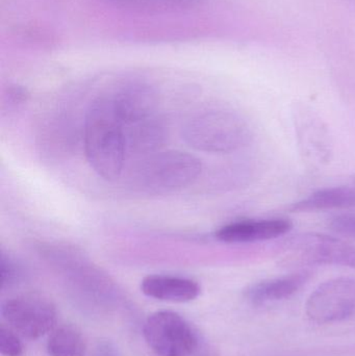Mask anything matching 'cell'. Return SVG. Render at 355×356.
I'll use <instances>...</instances> for the list:
<instances>
[{"instance_id": "cell-1", "label": "cell", "mask_w": 355, "mask_h": 356, "mask_svg": "<svg viewBox=\"0 0 355 356\" xmlns=\"http://www.w3.org/2000/svg\"><path fill=\"white\" fill-rule=\"evenodd\" d=\"M85 156L91 168L114 181L122 175L127 159L124 125L108 95L97 98L88 110L83 125Z\"/></svg>"}, {"instance_id": "cell-2", "label": "cell", "mask_w": 355, "mask_h": 356, "mask_svg": "<svg viewBox=\"0 0 355 356\" xmlns=\"http://www.w3.org/2000/svg\"><path fill=\"white\" fill-rule=\"evenodd\" d=\"M183 139L199 152L231 154L249 145L252 131L247 121L235 111L206 108L185 121Z\"/></svg>"}, {"instance_id": "cell-3", "label": "cell", "mask_w": 355, "mask_h": 356, "mask_svg": "<svg viewBox=\"0 0 355 356\" xmlns=\"http://www.w3.org/2000/svg\"><path fill=\"white\" fill-rule=\"evenodd\" d=\"M201 171V161L193 154L179 150L158 152L138 165L133 186L146 194H168L193 184Z\"/></svg>"}, {"instance_id": "cell-4", "label": "cell", "mask_w": 355, "mask_h": 356, "mask_svg": "<svg viewBox=\"0 0 355 356\" xmlns=\"http://www.w3.org/2000/svg\"><path fill=\"white\" fill-rule=\"evenodd\" d=\"M144 339L158 356H190L198 346V339L189 322L172 311L151 314L143 327Z\"/></svg>"}, {"instance_id": "cell-5", "label": "cell", "mask_w": 355, "mask_h": 356, "mask_svg": "<svg viewBox=\"0 0 355 356\" xmlns=\"http://www.w3.org/2000/svg\"><path fill=\"white\" fill-rule=\"evenodd\" d=\"M4 321L19 336L38 340L56 328L58 312L47 297L23 294L8 299L1 307Z\"/></svg>"}, {"instance_id": "cell-6", "label": "cell", "mask_w": 355, "mask_h": 356, "mask_svg": "<svg viewBox=\"0 0 355 356\" xmlns=\"http://www.w3.org/2000/svg\"><path fill=\"white\" fill-rule=\"evenodd\" d=\"M283 249L289 259L313 265H336L355 269V245L327 234L308 232L287 238Z\"/></svg>"}, {"instance_id": "cell-7", "label": "cell", "mask_w": 355, "mask_h": 356, "mask_svg": "<svg viewBox=\"0 0 355 356\" xmlns=\"http://www.w3.org/2000/svg\"><path fill=\"white\" fill-rule=\"evenodd\" d=\"M306 315L319 324L335 323L355 312V280L347 277L327 280L308 297Z\"/></svg>"}, {"instance_id": "cell-8", "label": "cell", "mask_w": 355, "mask_h": 356, "mask_svg": "<svg viewBox=\"0 0 355 356\" xmlns=\"http://www.w3.org/2000/svg\"><path fill=\"white\" fill-rule=\"evenodd\" d=\"M298 147L313 167L329 164L333 154V138L321 117L311 108L296 106L292 111Z\"/></svg>"}, {"instance_id": "cell-9", "label": "cell", "mask_w": 355, "mask_h": 356, "mask_svg": "<svg viewBox=\"0 0 355 356\" xmlns=\"http://www.w3.org/2000/svg\"><path fill=\"white\" fill-rule=\"evenodd\" d=\"M292 228L293 223L285 218L241 220L219 228L214 238L225 244H247L279 238L291 232Z\"/></svg>"}, {"instance_id": "cell-10", "label": "cell", "mask_w": 355, "mask_h": 356, "mask_svg": "<svg viewBox=\"0 0 355 356\" xmlns=\"http://www.w3.org/2000/svg\"><path fill=\"white\" fill-rule=\"evenodd\" d=\"M110 96L124 129L158 115V96L146 83H127Z\"/></svg>"}, {"instance_id": "cell-11", "label": "cell", "mask_w": 355, "mask_h": 356, "mask_svg": "<svg viewBox=\"0 0 355 356\" xmlns=\"http://www.w3.org/2000/svg\"><path fill=\"white\" fill-rule=\"evenodd\" d=\"M141 291L146 296L156 300L185 303L195 300L201 288L197 282L190 278L154 274L142 280Z\"/></svg>"}, {"instance_id": "cell-12", "label": "cell", "mask_w": 355, "mask_h": 356, "mask_svg": "<svg viewBox=\"0 0 355 356\" xmlns=\"http://www.w3.org/2000/svg\"><path fill=\"white\" fill-rule=\"evenodd\" d=\"M127 156L144 158L160 152L166 141L167 127L160 115L140 121L124 129Z\"/></svg>"}, {"instance_id": "cell-13", "label": "cell", "mask_w": 355, "mask_h": 356, "mask_svg": "<svg viewBox=\"0 0 355 356\" xmlns=\"http://www.w3.org/2000/svg\"><path fill=\"white\" fill-rule=\"evenodd\" d=\"M306 271L271 278L250 284L244 291V296L252 305H260L289 298L297 293L310 280Z\"/></svg>"}, {"instance_id": "cell-14", "label": "cell", "mask_w": 355, "mask_h": 356, "mask_svg": "<svg viewBox=\"0 0 355 356\" xmlns=\"http://www.w3.org/2000/svg\"><path fill=\"white\" fill-rule=\"evenodd\" d=\"M352 207H355V186H338L320 188L292 203L288 209L291 213H316Z\"/></svg>"}, {"instance_id": "cell-15", "label": "cell", "mask_w": 355, "mask_h": 356, "mask_svg": "<svg viewBox=\"0 0 355 356\" xmlns=\"http://www.w3.org/2000/svg\"><path fill=\"white\" fill-rule=\"evenodd\" d=\"M50 356H85L87 341L83 332L71 324L54 328L47 342Z\"/></svg>"}, {"instance_id": "cell-16", "label": "cell", "mask_w": 355, "mask_h": 356, "mask_svg": "<svg viewBox=\"0 0 355 356\" xmlns=\"http://www.w3.org/2000/svg\"><path fill=\"white\" fill-rule=\"evenodd\" d=\"M24 276L22 264L10 253L1 252L0 257V278L1 289H10L18 284Z\"/></svg>"}, {"instance_id": "cell-17", "label": "cell", "mask_w": 355, "mask_h": 356, "mask_svg": "<svg viewBox=\"0 0 355 356\" xmlns=\"http://www.w3.org/2000/svg\"><path fill=\"white\" fill-rule=\"evenodd\" d=\"M19 334L10 326L0 325V353L3 356H21L23 345Z\"/></svg>"}, {"instance_id": "cell-18", "label": "cell", "mask_w": 355, "mask_h": 356, "mask_svg": "<svg viewBox=\"0 0 355 356\" xmlns=\"http://www.w3.org/2000/svg\"><path fill=\"white\" fill-rule=\"evenodd\" d=\"M329 227L337 236L355 240V213L336 216L329 221Z\"/></svg>"}, {"instance_id": "cell-19", "label": "cell", "mask_w": 355, "mask_h": 356, "mask_svg": "<svg viewBox=\"0 0 355 356\" xmlns=\"http://www.w3.org/2000/svg\"><path fill=\"white\" fill-rule=\"evenodd\" d=\"M201 0H135V3L151 4V6H165V8H193L200 3Z\"/></svg>"}, {"instance_id": "cell-20", "label": "cell", "mask_w": 355, "mask_h": 356, "mask_svg": "<svg viewBox=\"0 0 355 356\" xmlns=\"http://www.w3.org/2000/svg\"><path fill=\"white\" fill-rule=\"evenodd\" d=\"M94 356H121L118 349L108 341H101L94 349Z\"/></svg>"}, {"instance_id": "cell-21", "label": "cell", "mask_w": 355, "mask_h": 356, "mask_svg": "<svg viewBox=\"0 0 355 356\" xmlns=\"http://www.w3.org/2000/svg\"><path fill=\"white\" fill-rule=\"evenodd\" d=\"M124 1L135 2V0H124Z\"/></svg>"}]
</instances>
